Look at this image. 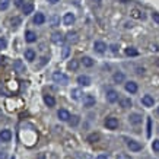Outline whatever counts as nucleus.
Listing matches in <instances>:
<instances>
[{
  "mask_svg": "<svg viewBox=\"0 0 159 159\" xmlns=\"http://www.w3.org/2000/svg\"><path fill=\"white\" fill-rule=\"evenodd\" d=\"M125 54L130 57H136V56H139V51H137L136 48H133V47H128V48H125Z\"/></svg>",
  "mask_w": 159,
  "mask_h": 159,
  "instance_id": "nucleus-24",
  "label": "nucleus"
},
{
  "mask_svg": "<svg viewBox=\"0 0 159 159\" xmlns=\"http://www.w3.org/2000/svg\"><path fill=\"white\" fill-rule=\"evenodd\" d=\"M93 1H101V0H93Z\"/></svg>",
  "mask_w": 159,
  "mask_h": 159,
  "instance_id": "nucleus-47",
  "label": "nucleus"
},
{
  "mask_svg": "<svg viewBox=\"0 0 159 159\" xmlns=\"http://www.w3.org/2000/svg\"><path fill=\"white\" fill-rule=\"evenodd\" d=\"M22 10L25 15H29V13H32L34 10V4H32V1H28L26 4H23L22 6Z\"/></svg>",
  "mask_w": 159,
  "mask_h": 159,
  "instance_id": "nucleus-20",
  "label": "nucleus"
},
{
  "mask_svg": "<svg viewBox=\"0 0 159 159\" xmlns=\"http://www.w3.org/2000/svg\"><path fill=\"white\" fill-rule=\"evenodd\" d=\"M69 51H70V48H69V47H64V50H63V57H67Z\"/></svg>",
  "mask_w": 159,
  "mask_h": 159,
  "instance_id": "nucleus-38",
  "label": "nucleus"
},
{
  "mask_svg": "<svg viewBox=\"0 0 159 159\" xmlns=\"http://www.w3.org/2000/svg\"><path fill=\"white\" fill-rule=\"evenodd\" d=\"M105 127L110 128V130L118 128V118H115V117H108V118L105 120Z\"/></svg>",
  "mask_w": 159,
  "mask_h": 159,
  "instance_id": "nucleus-2",
  "label": "nucleus"
},
{
  "mask_svg": "<svg viewBox=\"0 0 159 159\" xmlns=\"http://www.w3.org/2000/svg\"><path fill=\"white\" fill-rule=\"evenodd\" d=\"M80 121V117L79 115H73V117H70V120H69V124L72 125V127H76V125L79 124Z\"/></svg>",
  "mask_w": 159,
  "mask_h": 159,
  "instance_id": "nucleus-25",
  "label": "nucleus"
},
{
  "mask_svg": "<svg viewBox=\"0 0 159 159\" xmlns=\"http://www.w3.org/2000/svg\"><path fill=\"white\" fill-rule=\"evenodd\" d=\"M150 134H152V120L148 118V137H150Z\"/></svg>",
  "mask_w": 159,
  "mask_h": 159,
  "instance_id": "nucleus-34",
  "label": "nucleus"
},
{
  "mask_svg": "<svg viewBox=\"0 0 159 159\" xmlns=\"http://www.w3.org/2000/svg\"><path fill=\"white\" fill-rule=\"evenodd\" d=\"M96 159H110V158H108V155H99Z\"/></svg>",
  "mask_w": 159,
  "mask_h": 159,
  "instance_id": "nucleus-41",
  "label": "nucleus"
},
{
  "mask_svg": "<svg viewBox=\"0 0 159 159\" xmlns=\"http://www.w3.org/2000/svg\"><path fill=\"white\" fill-rule=\"evenodd\" d=\"M10 22H12V26H15V28H16V26H19V25H21V19H19V18H13Z\"/></svg>",
  "mask_w": 159,
  "mask_h": 159,
  "instance_id": "nucleus-32",
  "label": "nucleus"
},
{
  "mask_svg": "<svg viewBox=\"0 0 159 159\" xmlns=\"http://www.w3.org/2000/svg\"><path fill=\"white\" fill-rule=\"evenodd\" d=\"M111 48H113V53H117V46H111Z\"/></svg>",
  "mask_w": 159,
  "mask_h": 159,
  "instance_id": "nucleus-45",
  "label": "nucleus"
},
{
  "mask_svg": "<svg viewBox=\"0 0 159 159\" xmlns=\"http://www.w3.org/2000/svg\"><path fill=\"white\" fill-rule=\"evenodd\" d=\"M127 146L130 150H133V152H139V150H142V145L136 142V140H133V139H128L127 140Z\"/></svg>",
  "mask_w": 159,
  "mask_h": 159,
  "instance_id": "nucleus-4",
  "label": "nucleus"
},
{
  "mask_svg": "<svg viewBox=\"0 0 159 159\" xmlns=\"http://www.w3.org/2000/svg\"><path fill=\"white\" fill-rule=\"evenodd\" d=\"M107 101L111 104L117 102V101H118V92L114 91V89H108V91H107Z\"/></svg>",
  "mask_w": 159,
  "mask_h": 159,
  "instance_id": "nucleus-3",
  "label": "nucleus"
},
{
  "mask_svg": "<svg viewBox=\"0 0 159 159\" xmlns=\"http://www.w3.org/2000/svg\"><path fill=\"white\" fill-rule=\"evenodd\" d=\"M78 83L80 86H89L91 85V78L86 76V75H80V76H78Z\"/></svg>",
  "mask_w": 159,
  "mask_h": 159,
  "instance_id": "nucleus-7",
  "label": "nucleus"
},
{
  "mask_svg": "<svg viewBox=\"0 0 159 159\" xmlns=\"http://www.w3.org/2000/svg\"><path fill=\"white\" fill-rule=\"evenodd\" d=\"M47 1H48V3H51V4H56V3H58L60 0H47Z\"/></svg>",
  "mask_w": 159,
  "mask_h": 159,
  "instance_id": "nucleus-43",
  "label": "nucleus"
},
{
  "mask_svg": "<svg viewBox=\"0 0 159 159\" xmlns=\"http://www.w3.org/2000/svg\"><path fill=\"white\" fill-rule=\"evenodd\" d=\"M117 159H131V158H130L127 153H118V155H117Z\"/></svg>",
  "mask_w": 159,
  "mask_h": 159,
  "instance_id": "nucleus-35",
  "label": "nucleus"
},
{
  "mask_svg": "<svg viewBox=\"0 0 159 159\" xmlns=\"http://www.w3.org/2000/svg\"><path fill=\"white\" fill-rule=\"evenodd\" d=\"M64 37H63V34L61 32H54L53 34V37H51V41L54 43V44H63L64 43Z\"/></svg>",
  "mask_w": 159,
  "mask_h": 159,
  "instance_id": "nucleus-9",
  "label": "nucleus"
},
{
  "mask_svg": "<svg viewBox=\"0 0 159 159\" xmlns=\"http://www.w3.org/2000/svg\"><path fill=\"white\" fill-rule=\"evenodd\" d=\"M23 3H25V0H16V6H23Z\"/></svg>",
  "mask_w": 159,
  "mask_h": 159,
  "instance_id": "nucleus-39",
  "label": "nucleus"
},
{
  "mask_svg": "<svg viewBox=\"0 0 159 159\" xmlns=\"http://www.w3.org/2000/svg\"><path fill=\"white\" fill-rule=\"evenodd\" d=\"M93 50H95L96 53L102 54V53H105V50H107V44L102 43V41H95V44H93Z\"/></svg>",
  "mask_w": 159,
  "mask_h": 159,
  "instance_id": "nucleus-5",
  "label": "nucleus"
},
{
  "mask_svg": "<svg viewBox=\"0 0 159 159\" xmlns=\"http://www.w3.org/2000/svg\"><path fill=\"white\" fill-rule=\"evenodd\" d=\"M10 139H12V131L10 130L4 128V130L0 131V140H1V142H10Z\"/></svg>",
  "mask_w": 159,
  "mask_h": 159,
  "instance_id": "nucleus-8",
  "label": "nucleus"
},
{
  "mask_svg": "<svg viewBox=\"0 0 159 159\" xmlns=\"http://www.w3.org/2000/svg\"><path fill=\"white\" fill-rule=\"evenodd\" d=\"M70 95H72V98L73 99H80V95H82V92H80V89H72V92H70Z\"/></svg>",
  "mask_w": 159,
  "mask_h": 159,
  "instance_id": "nucleus-28",
  "label": "nucleus"
},
{
  "mask_svg": "<svg viewBox=\"0 0 159 159\" xmlns=\"http://www.w3.org/2000/svg\"><path fill=\"white\" fill-rule=\"evenodd\" d=\"M53 80H54L56 83H60V85H67L69 83L67 75H64V73H61V72H54V73H53Z\"/></svg>",
  "mask_w": 159,
  "mask_h": 159,
  "instance_id": "nucleus-1",
  "label": "nucleus"
},
{
  "mask_svg": "<svg viewBox=\"0 0 159 159\" xmlns=\"http://www.w3.org/2000/svg\"><path fill=\"white\" fill-rule=\"evenodd\" d=\"M25 41L29 43V44L35 43V41H37V34H35L34 31H26V32H25Z\"/></svg>",
  "mask_w": 159,
  "mask_h": 159,
  "instance_id": "nucleus-10",
  "label": "nucleus"
},
{
  "mask_svg": "<svg viewBox=\"0 0 159 159\" xmlns=\"http://www.w3.org/2000/svg\"><path fill=\"white\" fill-rule=\"evenodd\" d=\"M35 51L32 48H28V50H25V60H28V61H34L35 60Z\"/></svg>",
  "mask_w": 159,
  "mask_h": 159,
  "instance_id": "nucleus-17",
  "label": "nucleus"
},
{
  "mask_svg": "<svg viewBox=\"0 0 159 159\" xmlns=\"http://www.w3.org/2000/svg\"><path fill=\"white\" fill-rule=\"evenodd\" d=\"M113 79H114L115 83H121V82H124L125 76H124V73H123V72H115V73H114V76H113Z\"/></svg>",
  "mask_w": 159,
  "mask_h": 159,
  "instance_id": "nucleus-19",
  "label": "nucleus"
},
{
  "mask_svg": "<svg viewBox=\"0 0 159 159\" xmlns=\"http://www.w3.org/2000/svg\"><path fill=\"white\" fill-rule=\"evenodd\" d=\"M128 121L131 123L133 125H137L142 123V115L140 114H130V117H128Z\"/></svg>",
  "mask_w": 159,
  "mask_h": 159,
  "instance_id": "nucleus-11",
  "label": "nucleus"
},
{
  "mask_svg": "<svg viewBox=\"0 0 159 159\" xmlns=\"http://www.w3.org/2000/svg\"><path fill=\"white\" fill-rule=\"evenodd\" d=\"M75 19H76V18H75V15L69 12V13H66V15H64L63 22H64V25H67V26H69V25H73V23H75Z\"/></svg>",
  "mask_w": 159,
  "mask_h": 159,
  "instance_id": "nucleus-14",
  "label": "nucleus"
},
{
  "mask_svg": "<svg viewBox=\"0 0 159 159\" xmlns=\"http://www.w3.org/2000/svg\"><path fill=\"white\" fill-rule=\"evenodd\" d=\"M125 91L128 92V93H136L137 83L136 82H127V83H125Z\"/></svg>",
  "mask_w": 159,
  "mask_h": 159,
  "instance_id": "nucleus-16",
  "label": "nucleus"
},
{
  "mask_svg": "<svg viewBox=\"0 0 159 159\" xmlns=\"http://www.w3.org/2000/svg\"><path fill=\"white\" fill-rule=\"evenodd\" d=\"M44 102H46L47 107L53 108V107L56 105V99H54V96H51V95H44Z\"/></svg>",
  "mask_w": 159,
  "mask_h": 159,
  "instance_id": "nucleus-18",
  "label": "nucleus"
},
{
  "mask_svg": "<svg viewBox=\"0 0 159 159\" xmlns=\"http://www.w3.org/2000/svg\"><path fill=\"white\" fill-rule=\"evenodd\" d=\"M13 67L16 69V72H19V73L25 72V66L22 64V61H21V60H16V61L13 63Z\"/></svg>",
  "mask_w": 159,
  "mask_h": 159,
  "instance_id": "nucleus-22",
  "label": "nucleus"
},
{
  "mask_svg": "<svg viewBox=\"0 0 159 159\" xmlns=\"http://www.w3.org/2000/svg\"><path fill=\"white\" fill-rule=\"evenodd\" d=\"M152 50L153 51H158V46H152Z\"/></svg>",
  "mask_w": 159,
  "mask_h": 159,
  "instance_id": "nucleus-46",
  "label": "nucleus"
},
{
  "mask_svg": "<svg viewBox=\"0 0 159 159\" xmlns=\"http://www.w3.org/2000/svg\"><path fill=\"white\" fill-rule=\"evenodd\" d=\"M46 22V16H44V13H41V12H37L34 16V23L35 25H43V23Z\"/></svg>",
  "mask_w": 159,
  "mask_h": 159,
  "instance_id": "nucleus-13",
  "label": "nucleus"
},
{
  "mask_svg": "<svg viewBox=\"0 0 159 159\" xmlns=\"http://www.w3.org/2000/svg\"><path fill=\"white\" fill-rule=\"evenodd\" d=\"M137 73H139V75H143V73H145V69H137Z\"/></svg>",
  "mask_w": 159,
  "mask_h": 159,
  "instance_id": "nucleus-44",
  "label": "nucleus"
},
{
  "mask_svg": "<svg viewBox=\"0 0 159 159\" xmlns=\"http://www.w3.org/2000/svg\"><path fill=\"white\" fill-rule=\"evenodd\" d=\"M51 21H53V26H57V25H58V19H57L56 16H54V18H53Z\"/></svg>",
  "mask_w": 159,
  "mask_h": 159,
  "instance_id": "nucleus-40",
  "label": "nucleus"
},
{
  "mask_svg": "<svg viewBox=\"0 0 159 159\" xmlns=\"http://www.w3.org/2000/svg\"><path fill=\"white\" fill-rule=\"evenodd\" d=\"M93 105H95V98H93L92 95H85V96H83V107L92 108Z\"/></svg>",
  "mask_w": 159,
  "mask_h": 159,
  "instance_id": "nucleus-6",
  "label": "nucleus"
},
{
  "mask_svg": "<svg viewBox=\"0 0 159 159\" xmlns=\"http://www.w3.org/2000/svg\"><path fill=\"white\" fill-rule=\"evenodd\" d=\"M152 19H153V21H155L156 23H159V13L153 12V13H152Z\"/></svg>",
  "mask_w": 159,
  "mask_h": 159,
  "instance_id": "nucleus-36",
  "label": "nucleus"
},
{
  "mask_svg": "<svg viewBox=\"0 0 159 159\" xmlns=\"http://www.w3.org/2000/svg\"><path fill=\"white\" fill-rule=\"evenodd\" d=\"M10 6V0H0V10H7Z\"/></svg>",
  "mask_w": 159,
  "mask_h": 159,
  "instance_id": "nucleus-27",
  "label": "nucleus"
},
{
  "mask_svg": "<svg viewBox=\"0 0 159 159\" xmlns=\"http://www.w3.org/2000/svg\"><path fill=\"white\" fill-rule=\"evenodd\" d=\"M67 67L70 69V70H78V67H79V63H78L76 60H72V61H69Z\"/></svg>",
  "mask_w": 159,
  "mask_h": 159,
  "instance_id": "nucleus-30",
  "label": "nucleus"
},
{
  "mask_svg": "<svg viewBox=\"0 0 159 159\" xmlns=\"http://www.w3.org/2000/svg\"><path fill=\"white\" fill-rule=\"evenodd\" d=\"M93 63H95V61L92 60L91 57H88V56L82 58V64H83L85 67H92V66H93Z\"/></svg>",
  "mask_w": 159,
  "mask_h": 159,
  "instance_id": "nucleus-21",
  "label": "nucleus"
},
{
  "mask_svg": "<svg viewBox=\"0 0 159 159\" xmlns=\"http://www.w3.org/2000/svg\"><path fill=\"white\" fill-rule=\"evenodd\" d=\"M142 104H143L145 107H153L155 99H153V96H150V95H145V96L142 98Z\"/></svg>",
  "mask_w": 159,
  "mask_h": 159,
  "instance_id": "nucleus-15",
  "label": "nucleus"
},
{
  "mask_svg": "<svg viewBox=\"0 0 159 159\" xmlns=\"http://www.w3.org/2000/svg\"><path fill=\"white\" fill-rule=\"evenodd\" d=\"M99 137H101V136H99L98 133H91V134L88 136V139H86V140H88L89 143H96V142L99 140Z\"/></svg>",
  "mask_w": 159,
  "mask_h": 159,
  "instance_id": "nucleus-23",
  "label": "nucleus"
},
{
  "mask_svg": "<svg viewBox=\"0 0 159 159\" xmlns=\"http://www.w3.org/2000/svg\"><path fill=\"white\" fill-rule=\"evenodd\" d=\"M6 156H7V155H6L4 152H0V159H6Z\"/></svg>",
  "mask_w": 159,
  "mask_h": 159,
  "instance_id": "nucleus-42",
  "label": "nucleus"
},
{
  "mask_svg": "<svg viewBox=\"0 0 159 159\" xmlns=\"http://www.w3.org/2000/svg\"><path fill=\"white\" fill-rule=\"evenodd\" d=\"M133 102H131V99L130 98H124V99H121V107L123 108H128V107H131Z\"/></svg>",
  "mask_w": 159,
  "mask_h": 159,
  "instance_id": "nucleus-29",
  "label": "nucleus"
},
{
  "mask_svg": "<svg viewBox=\"0 0 159 159\" xmlns=\"http://www.w3.org/2000/svg\"><path fill=\"white\" fill-rule=\"evenodd\" d=\"M158 113H159V107H158Z\"/></svg>",
  "mask_w": 159,
  "mask_h": 159,
  "instance_id": "nucleus-48",
  "label": "nucleus"
},
{
  "mask_svg": "<svg viewBox=\"0 0 159 159\" xmlns=\"http://www.w3.org/2000/svg\"><path fill=\"white\" fill-rule=\"evenodd\" d=\"M131 16H133L134 19H143V18H145V15L139 10V9H133V10H131Z\"/></svg>",
  "mask_w": 159,
  "mask_h": 159,
  "instance_id": "nucleus-26",
  "label": "nucleus"
},
{
  "mask_svg": "<svg viewBox=\"0 0 159 159\" xmlns=\"http://www.w3.org/2000/svg\"><path fill=\"white\" fill-rule=\"evenodd\" d=\"M75 159H89V156H86V155H83V153H78Z\"/></svg>",
  "mask_w": 159,
  "mask_h": 159,
  "instance_id": "nucleus-37",
  "label": "nucleus"
},
{
  "mask_svg": "<svg viewBox=\"0 0 159 159\" xmlns=\"http://www.w3.org/2000/svg\"><path fill=\"white\" fill-rule=\"evenodd\" d=\"M10 159H15V158H10Z\"/></svg>",
  "mask_w": 159,
  "mask_h": 159,
  "instance_id": "nucleus-49",
  "label": "nucleus"
},
{
  "mask_svg": "<svg viewBox=\"0 0 159 159\" xmlns=\"http://www.w3.org/2000/svg\"><path fill=\"white\" fill-rule=\"evenodd\" d=\"M57 117H58L61 121H69V120H70V113H69L67 110H58Z\"/></svg>",
  "mask_w": 159,
  "mask_h": 159,
  "instance_id": "nucleus-12",
  "label": "nucleus"
},
{
  "mask_svg": "<svg viewBox=\"0 0 159 159\" xmlns=\"http://www.w3.org/2000/svg\"><path fill=\"white\" fill-rule=\"evenodd\" d=\"M152 149H153L155 152H158V153H159V140H153V143H152Z\"/></svg>",
  "mask_w": 159,
  "mask_h": 159,
  "instance_id": "nucleus-33",
  "label": "nucleus"
},
{
  "mask_svg": "<svg viewBox=\"0 0 159 159\" xmlns=\"http://www.w3.org/2000/svg\"><path fill=\"white\" fill-rule=\"evenodd\" d=\"M7 47V41H6V38H0V50H4Z\"/></svg>",
  "mask_w": 159,
  "mask_h": 159,
  "instance_id": "nucleus-31",
  "label": "nucleus"
}]
</instances>
